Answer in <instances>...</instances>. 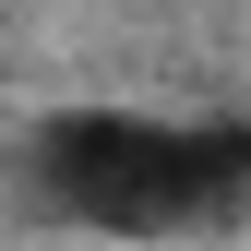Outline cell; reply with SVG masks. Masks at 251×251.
Returning <instances> with one entry per match:
<instances>
[{
    "instance_id": "cell-1",
    "label": "cell",
    "mask_w": 251,
    "mask_h": 251,
    "mask_svg": "<svg viewBox=\"0 0 251 251\" xmlns=\"http://www.w3.org/2000/svg\"><path fill=\"white\" fill-rule=\"evenodd\" d=\"M36 203L60 227L179 239L251 203V132L239 120H144V108H60L36 120Z\"/></svg>"
}]
</instances>
